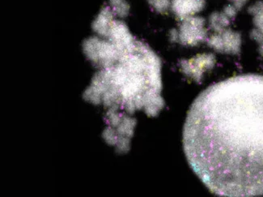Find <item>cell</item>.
Listing matches in <instances>:
<instances>
[{
	"instance_id": "cell-1",
	"label": "cell",
	"mask_w": 263,
	"mask_h": 197,
	"mask_svg": "<svg viewBox=\"0 0 263 197\" xmlns=\"http://www.w3.org/2000/svg\"><path fill=\"white\" fill-rule=\"evenodd\" d=\"M183 147L212 193L263 195V76L231 77L204 90L187 115Z\"/></svg>"
},
{
	"instance_id": "cell-2",
	"label": "cell",
	"mask_w": 263,
	"mask_h": 197,
	"mask_svg": "<svg viewBox=\"0 0 263 197\" xmlns=\"http://www.w3.org/2000/svg\"><path fill=\"white\" fill-rule=\"evenodd\" d=\"M161 62L156 53L140 41L122 50L119 60L96 74L86 94L133 113L144 109L156 116L164 102Z\"/></svg>"
},
{
	"instance_id": "cell-3",
	"label": "cell",
	"mask_w": 263,
	"mask_h": 197,
	"mask_svg": "<svg viewBox=\"0 0 263 197\" xmlns=\"http://www.w3.org/2000/svg\"><path fill=\"white\" fill-rule=\"evenodd\" d=\"M105 37H91L84 42L83 50L86 57L96 65L106 67L119 60L122 50Z\"/></svg>"
},
{
	"instance_id": "cell-4",
	"label": "cell",
	"mask_w": 263,
	"mask_h": 197,
	"mask_svg": "<svg viewBox=\"0 0 263 197\" xmlns=\"http://www.w3.org/2000/svg\"><path fill=\"white\" fill-rule=\"evenodd\" d=\"M177 31L180 44L185 46H196L208 39L206 21L198 15H193L181 20Z\"/></svg>"
},
{
	"instance_id": "cell-5",
	"label": "cell",
	"mask_w": 263,
	"mask_h": 197,
	"mask_svg": "<svg viewBox=\"0 0 263 197\" xmlns=\"http://www.w3.org/2000/svg\"><path fill=\"white\" fill-rule=\"evenodd\" d=\"M216 56L212 53L197 55L189 60H181L180 68L185 77L195 82L200 83L204 74L211 71L216 65Z\"/></svg>"
},
{
	"instance_id": "cell-6",
	"label": "cell",
	"mask_w": 263,
	"mask_h": 197,
	"mask_svg": "<svg viewBox=\"0 0 263 197\" xmlns=\"http://www.w3.org/2000/svg\"><path fill=\"white\" fill-rule=\"evenodd\" d=\"M208 45L218 53L238 55L242 46V38L240 33L232 29L215 33L208 39Z\"/></svg>"
},
{
	"instance_id": "cell-7",
	"label": "cell",
	"mask_w": 263,
	"mask_h": 197,
	"mask_svg": "<svg viewBox=\"0 0 263 197\" xmlns=\"http://www.w3.org/2000/svg\"><path fill=\"white\" fill-rule=\"evenodd\" d=\"M205 6L206 0H171L172 11L181 20L196 15Z\"/></svg>"
},
{
	"instance_id": "cell-8",
	"label": "cell",
	"mask_w": 263,
	"mask_h": 197,
	"mask_svg": "<svg viewBox=\"0 0 263 197\" xmlns=\"http://www.w3.org/2000/svg\"><path fill=\"white\" fill-rule=\"evenodd\" d=\"M115 14L112 13L109 7H104L103 8H101L92 24V29H93L94 32L98 36H106L112 22L115 21Z\"/></svg>"
},
{
	"instance_id": "cell-9",
	"label": "cell",
	"mask_w": 263,
	"mask_h": 197,
	"mask_svg": "<svg viewBox=\"0 0 263 197\" xmlns=\"http://www.w3.org/2000/svg\"><path fill=\"white\" fill-rule=\"evenodd\" d=\"M231 20L222 12H213L208 19L209 28L214 33H219L225 30L230 25Z\"/></svg>"
},
{
	"instance_id": "cell-10",
	"label": "cell",
	"mask_w": 263,
	"mask_h": 197,
	"mask_svg": "<svg viewBox=\"0 0 263 197\" xmlns=\"http://www.w3.org/2000/svg\"><path fill=\"white\" fill-rule=\"evenodd\" d=\"M108 7L118 17L124 18L130 13V6L127 0H108Z\"/></svg>"
},
{
	"instance_id": "cell-11",
	"label": "cell",
	"mask_w": 263,
	"mask_h": 197,
	"mask_svg": "<svg viewBox=\"0 0 263 197\" xmlns=\"http://www.w3.org/2000/svg\"><path fill=\"white\" fill-rule=\"evenodd\" d=\"M147 3L157 13H166L171 8V0H147Z\"/></svg>"
},
{
	"instance_id": "cell-12",
	"label": "cell",
	"mask_w": 263,
	"mask_h": 197,
	"mask_svg": "<svg viewBox=\"0 0 263 197\" xmlns=\"http://www.w3.org/2000/svg\"><path fill=\"white\" fill-rule=\"evenodd\" d=\"M238 11L239 10H237L234 6H233L232 4H229V5H227V6L223 8V12L232 21V20L235 19V17L237 16Z\"/></svg>"
},
{
	"instance_id": "cell-13",
	"label": "cell",
	"mask_w": 263,
	"mask_h": 197,
	"mask_svg": "<svg viewBox=\"0 0 263 197\" xmlns=\"http://www.w3.org/2000/svg\"><path fill=\"white\" fill-rule=\"evenodd\" d=\"M228 1L229 4H232L237 10L242 9L246 6V4H248V0H228Z\"/></svg>"
},
{
	"instance_id": "cell-14",
	"label": "cell",
	"mask_w": 263,
	"mask_h": 197,
	"mask_svg": "<svg viewBox=\"0 0 263 197\" xmlns=\"http://www.w3.org/2000/svg\"><path fill=\"white\" fill-rule=\"evenodd\" d=\"M258 52L261 56H263V42L258 45Z\"/></svg>"
}]
</instances>
